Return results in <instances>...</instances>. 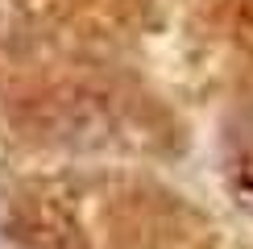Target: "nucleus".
<instances>
[]
</instances>
